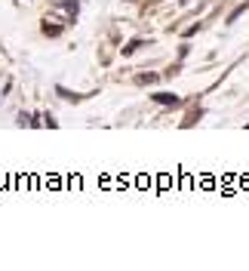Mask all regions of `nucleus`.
Wrapping results in <instances>:
<instances>
[{
    "instance_id": "nucleus-1",
    "label": "nucleus",
    "mask_w": 249,
    "mask_h": 271,
    "mask_svg": "<svg viewBox=\"0 0 249 271\" xmlns=\"http://www.w3.org/2000/svg\"><path fill=\"white\" fill-rule=\"evenodd\" d=\"M154 99H157V102H163V105H176V102H179L176 96H160V93H157Z\"/></svg>"
}]
</instances>
